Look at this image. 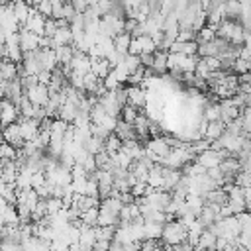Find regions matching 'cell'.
I'll return each mask as SVG.
<instances>
[{
	"instance_id": "obj_1",
	"label": "cell",
	"mask_w": 251,
	"mask_h": 251,
	"mask_svg": "<svg viewBox=\"0 0 251 251\" xmlns=\"http://www.w3.org/2000/svg\"><path fill=\"white\" fill-rule=\"evenodd\" d=\"M186 235H188V229H186V226H184L178 218L167 220V222L163 224V235H161L163 247H167V249L176 247L178 243H182V241L186 239Z\"/></svg>"
},
{
	"instance_id": "obj_2",
	"label": "cell",
	"mask_w": 251,
	"mask_h": 251,
	"mask_svg": "<svg viewBox=\"0 0 251 251\" xmlns=\"http://www.w3.org/2000/svg\"><path fill=\"white\" fill-rule=\"evenodd\" d=\"M169 151H171V145H169L167 137L155 135L145 141V157H149L153 163H161L163 157L169 155Z\"/></svg>"
},
{
	"instance_id": "obj_3",
	"label": "cell",
	"mask_w": 251,
	"mask_h": 251,
	"mask_svg": "<svg viewBox=\"0 0 251 251\" xmlns=\"http://www.w3.org/2000/svg\"><path fill=\"white\" fill-rule=\"evenodd\" d=\"M227 155H229V153H227L226 149H214V147H208V149H204L202 153L196 155V161H198L202 167L210 169V167H218V165L222 163V159L227 157Z\"/></svg>"
},
{
	"instance_id": "obj_4",
	"label": "cell",
	"mask_w": 251,
	"mask_h": 251,
	"mask_svg": "<svg viewBox=\"0 0 251 251\" xmlns=\"http://www.w3.org/2000/svg\"><path fill=\"white\" fill-rule=\"evenodd\" d=\"M126 90H127V104L143 110L147 104V90L141 84H127Z\"/></svg>"
},
{
	"instance_id": "obj_5",
	"label": "cell",
	"mask_w": 251,
	"mask_h": 251,
	"mask_svg": "<svg viewBox=\"0 0 251 251\" xmlns=\"http://www.w3.org/2000/svg\"><path fill=\"white\" fill-rule=\"evenodd\" d=\"M20 108L18 104H14L10 98H2V110H0V124L2 126H8V124H14L18 122L20 118Z\"/></svg>"
},
{
	"instance_id": "obj_6",
	"label": "cell",
	"mask_w": 251,
	"mask_h": 251,
	"mask_svg": "<svg viewBox=\"0 0 251 251\" xmlns=\"http://www.w3.org/2000/svg\"><path fill=\"white\" fill-rule=\"evenodd\" d=\"M39 39H41L39 33L27 29V27H20V47H22L24 53L39 49Z\"/></svg>"
},
{
	"instance_id": "obj_7",
	"label": "cell",
	"mask_w": 251,
	"mask_h": 251,
	"mask_svg": "<svg viewBox=\"0 0 251 251\" xmlns=\"http://www.w3.org/2000/svg\"><path fill=\"white\" fill-rule=\"evenodd\" d=\"M25 94H27V98H29L35 106H45V104L49 102V86H47V84L37 82L35 86L27 88Z\"/></svg>"
},
{
	"instance_id": "obj_8",
	"label": "cell",
	"mask_w": 251,
	"mask_h": 251,
	"mask_svg": "<svg viewBox=\"0 0 251 251\" xmlns=\"http://www.w3.org/2000/svg\"><path fill=\"white\" fill-rule=\"evenodd\" d=\"M45 22H47V16H43V14H39L35 8H31L29 18L25 20V24H24L22 27H27V29H31V31L43 35V33H45Z\"/></svg>"
},
{
	"instance_id": "obj_9",
	"label": "cell",
	"mask_w": 251,
	"mask_h": 251,
	"mask_svg": "<svg viewBox=\"0 0 251 251\" xmlns=\"http://www.w3.org/2000/svg\"><path fill=\"white\" fill-rule=\"evenodd\" d=\"M73 43V31H71V25H61L55 35L51 37V47H59V45H69Z\"/></svg>"
},
{
	"instance_id": "obj_10",
	"label": "cell",
	"mask_w": 251,
	"mask_h": 251,
	"mask_svg": "<svg viewBox=\"0 0 251 251\" xmlns=\"http://www.w3.org/2000/svg\"><path fill=\"white\" fill-rule=\"evenodd\" d=\"M171 53H186V55H198V41H173L169 47Z\"/></svg>"
},
{
	"instance_id": "obj_11",
	"label": "cell",
	"mask_w": 251,
	"mask_h": 251,
	"mask_svg": "<svg viewBox=\"0 0 251 251\" xmlns=\"http://www.w3.org/2000/svg\"><path fill=\"white\" fill-rule=\"evenodd\" d=\"M167 61H169V51L157 47V51H155V59H153V65H151V69L155 71V75H165V73L169 71Z\"/></svg>"
},
{
	"instance_id": "obj_12",
	"label": "cell",
	"mask_w": 251,
	"mask_h": 251,
	"mask_svg": "<svg viewBox=\"0 0 251 251\" xmlns=\"http://www.w3.org/2000/svg\"><path fill=\"white\" fill-rule=\"evenodd\" d=\"M18 76H20V63H14L10 59H4L2 61V67H0V78L14 80Z\"/></svg>"
},
{
	"instance_id": "obj_13",
	"label": "cell",
	"mask_w": 251,
	"mask_h": 251,
	"mask_svg": "<svg viewBox=\"0 0 251 251\" xmlns=\"http://www.w3.org/2000/svg\"><path fill=\"white\" fill-rule=\"evenodd\" d=\"M12 8H14V14H16V18H18L20 25H24L25 20L29 18V12H31L33 6H31L29 2H25V0H14V2H12Z\"/></svg>"
},
{
	"instance_id": "obj_14",
	"label": "cell",
	"mask_w": 251,
	"mask_h": 251,
	"mask_svg": "<svg viewBox=\"0 0 251 251\" xmlns=\"http://www.w3.org/2000/svg\"><path fill=\"white\" fill-rule=\"evenodd\" d=\"M76 114H78V104H75L73 100H69V98H67V100L61 104L57 118H63L65 122H73V120L76 118Z\"/></svg>"
},
{
	"instance_id": "obj_15",
	"label": "cell",
	"mask_w": 251,
	"mask_h": 251,
	"mask_svg": "<svg viewBox=\"0 0 251 251\" xmlns=\"http://www.w3.org/2000/svg\"><path fill=\"white\" fill-rule=\"evenodd\" d=\"M224 131H226V122H222V120H214V122H208L204 137H208L210 141H216Z\"/></svg>"
},
{
	"instance_id": "obj_16",
	"label": "cell",
	"mask_w": 251,
	"mask_h": 251,
	"mask_svg": "<svg viewBox=\"0 0 251 251\" xmlns=\"http://www.w3.org/2000/svg\"><path fill=\"white\" fill-rule=\"evenodd\" d=\"M75 51H76V49H75V45H73V43L55 47V55H57L59 65H69V63H71V59H73V55H75Z\"/></svg>"
},
{
	"instance_id": "obj_17",
	"label": "cell",
	"mask_w": 251,
	"mask_h": 251,
	"mask_svg": "<svg viewBox=\"0 0 251 251\" xmlns=\"http://www.w3.org/2000/svg\"><path fill=\"white\" fill-rule=\"evenodd\" d=\"M90 71H92L96 76L104 78V76H108V73L112 71V67H110V61H108L106 57H98V59H92Z\"/></svg>"
},
{
	"instance_id": "obj_18",
	"label": "cell",
	"mask_w": 251,
	"mask_h": 251,
	"mask_svg": "<svg viewBox=\"0 0 251 251\" xmlns=\"http://www.w3.org/2000/svg\"><path fill=\"white\" fill-rule=\"evenodd\" d=\"M131 33L129 31H120L116 37H114V47H116V51H120L122 55H126L127 51H129V43H131Z\"/></svg>"
},
{
	"instance_id": "obj_19",
	"label": "cell",
	"mask_w": 251,
	"mask_h": 251,
	"mask_svg": "<svg viewBox=\"0 0 251 251\" xmlns=\"http://www.w3.org/2000/svg\"><path fill=\"white\" fill-rule=\"evenodd\" d=\"M216 239H218V235H216L212 229L206 227V229L202 231L198 243H196V249H216Z\"/></svg>"
},
{
	"instance_id": "obj_20",
	"label": "cell",
	"mask_w": 251,
	"mask_h": 251,
	"mask_svg": "<svg viewBox=\"0 0 251 251\" xmlns=\"http://www.w3.org/2000/svg\"><path fill=\"white\" fill-rule=\"evenodd\" d=\"M202 118H204V120H208V122L222 120V108H220V104H216V102H208V104H204Z\"/></svg>"
},
{
	"instance_id": "obj_21",
	"label": "cell",
	"mask_w": 251,
	"mask_h": 251,
	"mask_svg": "<svg viewBox=\"0 0 251 251\" xmlns=\"http://www.w3.org/2000/svg\"><path fill=\"white\" fill-rule=\"evenodd\" d=\"M143 229H145V237L151 239H161L163 235V224L159 222H143Z\"/></svg>"
},
{
	"instance_id": "obj_22",
	"label": "cell",
	"mask_w": 251,
	"mask_h": 251,
	"mask_svg": "<svg viewBox=\"0 0 251 251\" xmlns=\"http://www.w3.org/2000/svg\"><path fill=\"white\" fill-rule=\"evenodd\" d=\"M0 218L4 220V224H20V214H18L16 204H8V206L2 210Z\"/></svg>"
},
{
	"instance_id": "obj_23",
	"label": "cell",
	"mask_w": 251,
	"mask_h": 251,
	"mask_svg": "<svg viewBox=\"0 0 251 251\" xmlns=\"http://www.w3.org/2000/svg\"><path fill=\"white\" fill-rule=\"evenodd\" d=\"M98 214H100V206H92L80 214V220L86 226H98Z\"/></svg>"
},
{
	"instance_id": "obj_24",
	"label": "cell",
	"mask_w": 251,
	"mask_h": 251,
	"mask_svg": "<svg viewBox=\"0 0 251 251\" xmlns=\"http://www.w3.org/2000/svg\"><path fill=\"white\" fill-rule=\"evenodd\" d=\"M122 145H124V141H122L114 131L104 139V149H106L110 155H112V153H116V151H120V149H122Z\"/></svg>"
},
{
	"instance_id": "obj_25",
	"label": "cell",
	"mask_w": 251,
	"mask_h": 251,
	"mask_svg": "<svg viewBox=\"0 0 251 251\" xmlns=\"http://www.w3.org/2000/svg\"><path fill=\"white\" fill-rule=\"evenodd\" d=\"M0 157L4 161H12V159H18V147L8 143V141H0Z\"/></svg>"
},
{
	"instance_id": "obj_26",
	"label": "cell",
	"mask_w": 251,
	"mask_h": 251,
	"mask_svg": "<svg viewBox=\"0 0 251 251\" xmlns=\"http://www.w3.org/2000/svg\"><path fill=\"white\" fill-rule=\"evenodd\" d=\"M214 37H216V27L210 25V24L202 25V27L196 31V41H198V43H202V41H212Z\"/></svg>"
},
{
	"instance_id": "obj_27",
	"label": "cell",
	"mask_w": 251,
	"mask_h": 251,
	"mask_svg": "<svg viewBox=\"0 0 251 251\" xmlns=\"http://www.w3.org/2000/svg\"><path fill=\"white\" fill-rule=\"evenodd\" d=\"M239 12H241V0H226V18L239 20Z\"/></svg>"
},
{
	"instance_id": "obj_28",
	"label": "cell",
	"mask_w": 251,
	"mask_h": 251,
	"mask_svg": "<svg viewBox=\"0 0 251 251\" xmlns=\"http://www.w3.org/2000/svg\"><path fill=\"white\" fill-rule=\"evenodd\" d=\"M137 114H139V108H135V106H131V104H124V106H122V112H120V118L126 120L127 124H133L135 118H137Z\"/></svg>"
},
{
	"instance_id": "obj_29",
	"label": "cell",
	"mask_w": 251,
	"mask_h": 251,
	"mask_svg": "<svg viewBox=\"0 0 251 251\" xmlns=\"http://www.w3.org/2000/svg\"><path fill=\"white\" fill-rule=\"evenodd\" d=\"M84 147L90 151V153H98L104 149V139L102 137H96V135H90V139L84 143Z\"/></svg>"
},
{
	"instance_id": "obj_30",
	"label": "cell",
	"mask_w": 251,
	"mask_h": 251,
	"mask_svg": "<svg viewBox=\"0 0 251 251\" xmlns=\"http://www.w3.org/2000/svg\"><path fill=\"white\" fill-rule=\"evenodd\" d=\"M237 220H239V227L241 231H251V212L249 210H243L239 214H235Z\"/></svg>"
},
{
	"instance_id": "obj_31",
	"label": "cell",
	"mask_w": 251,
	"mask_h": 251,
	"mask_svg": "<svg viewBox=\"0 0 251 251\" xmlns=\"http://www.w3.org/2000/svg\"><path fill=\"white\" fill-rule=\"evenodd\" d=\"M231 71H233V73H237V75H243V73L251 71V63H249V61H245V59H241V57H237V59L233 61Z\"/></svg>"
},
{
	"instance_id": "obj_32",
	"label": "cell",
	"mask_w": 251,
	"mask_h": 251,
	"mask_svg": "<svg viewBox=\"0 0 251 251\" xmlns=\"http://www.w3.org/2000/svg\"><path fill=\"white\" fill-rule=\"evenodd\" d=\"M45 182H47L45 171H43V169L33 171V175H31V188H37V186H41V184H45Z\"/></svg>"
},
{
	"instance_id": "obj_33",
	"label": "cell",
	"mask_w": 251,
	"mask_h": 251,
	"mask_svg": "<svg viewBox=\"0 0 251 251\" xmlns=\"http://www.w3.org/2000/svg\"><path fill=\"white\" fill-rule=\"evenodd\" d=\"M102 80H104V86H106L108 90H116L118 86H122V82L116 78V75H114L112 71H110V73H108V76H104Z\"/></svg>"
},
{
	"instance_id": "obj_34",
	"label": "cell",
	"mask_w": 251,
	"mask_h": 251,
	"mask_svg": "<svg viewBox=\"0 0 251 251\" xmlns=\"http://www.w3.org/2000/svg\"><path fill=\"white\" fill-rule=\"evenodd\" d=\"M57 29H59V24H57V20L49 16V18H47V22H45V33H43V35H49V37H53Z\"/></svg>"
},
{
	"instance_id": "obj_35",
	"label": "cell",
	"mask_w": 251,
	"mask_h": 251,
	"mask_svg": "<svg viewBox=\"0 0 251 251\" xmlns=\"http://www.w3.org/2000/svg\"><path fill=\"white\" fill-rule=\"evenodd\" d=\"M139 59H141V65L149 69V67L153 65V59H155V51H153V53H141V55H139Z\"/></svg>"
},
{
	"instance_id": "obj_36",
	"label": "cell",
	"mask_w": 251,
	"mask_h": 251,
	"mask_svg": "<svg viewBox=\"0 0 251 251\" xmlns=\"http://www.w3.org/2000/svg\"><path fill=\"white\" fill-rule=\"evenodd\" d=\"M37 78H39V82H41V84H47V86H49V82H51V71L41 69V71L37 73Z\"/></svg>"
},
{
	"instance_id": "obj_37",
	"label": "cell",
	"mask_w": 251,
	"mask_h": 251,
	"mask_svg": "<svg viewBox=\"0 0 251 251\" xmlns=\"http://www.w3.org/2000/svg\"><path fill=\"white\" fill-rule=\"evenodd\" d=\"M243 45L251 51V31H245V39H243Z\"/></svg>"
},
{
	"instance_id": "obj_38",
	"label": "cell",
	"mask_w": 251,
	"mask_h": 251,
	"mask_svg": "<svg viewBox=\"0 0 251 251\" xmlns=\"http://www.w3.org/2000/svg\"><path fill=\"white\" fill-rule=\"evenodd\" d=\"M0 141H4V126L0 124Z\"/></svg>"
},
{
	"instance_id": "obj_39",
	"label": "cell",
	"mask_w": 251,
	"mask_h": 251,
	"mask_svg": "<svg viewBox=\"0 0 251 251\" xmlns=\"http://www.w3.org/2000/svg\"><path fill=\"white\" fill-rule=\"evenodd\" d=\"M0 110H2V96H0Z\"/></svg>"
},
{
	"instance_id": "obj_40",
	"label": "cell",
	"mask_w": 251,
	"mask_h": 251,
	"mask_svg": "<svg viewBox=\"0 0 251 251\" xmlns=\"http://www.w3.org/2000/svg\"><path fill=\"white\" fill-rule=\"evenodd\" d=\"M2 61H4V59H2V57H0V67H2Z\"/></svg>"
}]
</instances>
